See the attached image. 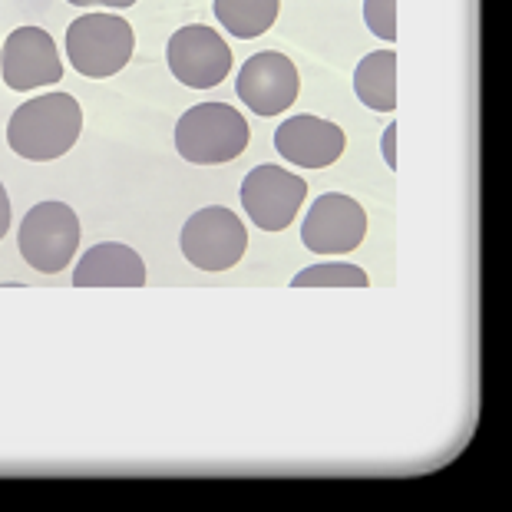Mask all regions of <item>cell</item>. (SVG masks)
<instances>
[{"mask_svg":"<svg viewBox=\"0 0 512 512\" xmlns=\"http://www.w3.org/2000/svg\"><path fill=\"white\" fill-rule=\"evenodd\" d=\"M308 182L281 166H255L242 182V205L261 232H285L301 212Z\"/></svg>","mask_w":512,"mask_h":512,"instance_id":"cell-7","label":"cell"},{"mask_svg":"<svg viewBox=\"0 0 512 512\" xmlns=\"http://www.w3.org/2000/svg\"><path fill=\"white\" fill-rule=\"evenodd\" d=\"M394 136H397V126L390 123L384 129V159H387V169H397V156H394Z\"/></svg>","mask_w":512,"mask_h":512,"instance_id":"cell-18","label":"cell"},{"mask_svg":"<svg viewBox=\"0 0 512 512\" xmlns=\"http://www.w3.org/2000/svg\"><path fill=\"white\" fill-rule=\"evenodd\" d=\"M136 34L116 14H83L67 27V57L90 80H110L133 60Z\"/></svg>","mask_w":512,"mask_h":512,"instance_id":"cell-3","label":"cell"},{"mask_svg":"<svg viewBox=\"0 0 512 512\" xmlns=\"http://www.w3.org/2000/svg\"><path fill=\"white\" fill-rule=\"evenodd\" d=\"M367 235V212L351 195H318L301 225V242L314 255H347L361 248Z\"/></svg>","mask_w":512,"mask_h":512,"instance_id":"cell-8","label":"cell"},{"mask_svg":"<svg viewBox=\"0 0 512 512\" xmlns=\"http://www.w3.org/2000/svg\"><path fill=\"white\" fill-rule=\"evenodd\" d=\"M83 133V106L70 93H47L17 106L7 123V146L20 159L53 162L76 146Z\"/></svg>","mask_w":512,"mask_h":512,"instance_id":"cell-1","label":"cell"},{"mask_svg":"<svg viewBox=\"0 0 512 512\" xmlns=\"http://www.w3.org/2000/svg\"><path fill=\"white\" fill-rule=\"evenodd\" d=\"M76 288H143L146 265L139 252L119 242H100L90 252L80 255V265L73 268Z\"/></svg>","mask_w":512,"mask_h":512,"instance_id":"cell-12","label":"cell"},{"mask_svg":"<svg viewBox=\"0 0 512 512\" xmlns=\"http://www.w3.org/2000/svg\"><path fill=\"white\" fill-rule=\"evenodd\" d=\"M80 219L67 202H40L20 222V255L40 275H60L80 248Z\"/></svg>","mask_w":512,"mask_h":512,"instance_id":"cell-4","label":"cell"},{"mask_svg":"<svg viewBox=\"0 0 512 512\" xmlns=\"http://www.w3.org/2000/svg\"><path fill=\"white\" fill-rule=\"evenodd\" d=\"M252 129L245 116L228 103H199L176 123V149L195 166H222L248 149Z\"/></svg>","mask_w":512,"mask_h":512,"instance_id":"cell-2","label":"cell"},{"mask_svg":"<svg viewBox=\"0 0 512 512\" xmlns=\"http://www.w3.org/2000/svg\"><path fill=\"white\" fill-rule=\"evenodd\" d=\"M364 20L374 37L397 40V0H364Z\"/></svg>","mask_w":512,"mask_h":512,"instance_id":"cell-16","label":"cell"},{"mask_svg":"<svg viewBox=\"0 0 512 512\" xmlns=\"http://www.w3.org/2000/svg\"><path fill=\"white\" fill-rule=\"evenodd\" d=\"M0 76L17 93L63 80V60L57 53V43L40 27H17L0 47Z\"/></svg>","mask_w":512,"mask_h":512,"instance_id":"cell-10","label":"cell"},{"mask_svg":"<svg viewBox=\"0 0 512 512\" xmlns=\"http://www.w3.org/2000/svg\"><path fill=\"white\" fill-rule=\"evenodd\" d=\"M354 93L367 110L394 113L397 110V53L394 50L367 53L354 70Z\"/></svg>","mask_w":512,"mask_h":512,"instance_id":"cell-13","label":"cell"},{"mask_svg":"<svg viewBox=\"0 0 512 512\" xmlns=\"http://www.w3.org/2000/svg\"><path fill=\"white\" fill-rule=\"evenodd\" d=\"M370 278L364 268L347 265V261H324L311 265L291 278V288H367Z\"/></svg>","mask_w":512,"mask_h":512,"instance_id":"cell-15","label":"cell"},{"mask_svg":"<svg viewBox=\"0 0 512 512\" xmlns=\"http://www.w3.org/2000/svg\"><path fill=\"white\" fill-rule=\"evenodd\" d=\"M166 60L172 76L189 90H212L232 70V50L219 37V30L192 24L169 37Z\"/></svg>","mask_w":512,"mask_h":512,"instance_id":"cell-6","label":"cell"},{"mask_svg":"<svg viewBox=\"0 0 512 512\" xmlns=\"http://www.w3.org/2000/svg\"><path fill=\"white\" fill-rule=\"evenodd\" d=\"M278 7L281 0H215V17L232 37L255 40L275 27Z\"/></svg>","mask_w":512,"mask_h":512,"instance_id":"cell-14","label":"cell"},{"mask_svg":"<svg viewBox=\"0 0 512 512\" xmlns=\"http://www.w3.org/2000/svg\"><path fill=\"white\" fill-rule=\"evenodd\" d=\"M347 136L341 126L311 113L291 116L275 129V149L281 159L301 169H328L344 156Z\"/></svg>","mask_w":512,"mask_h":512,"instance_id":"cell-11","label":"cell"},{"mask_svg":"<svg viewBox=\"0 0 512 512\" xmlns=\"http://www.w3.org/2000/svg\"><path fill=\"white\" fill-rule=\"evenodd\" d=\"M73 7H106V10H123V7H133L136 0H67Z\"/></svg>","mask_w":512,"mask_h":512,"instance_id":"cell-17","label":"cell"},{"mask_svg":"<svg viewBox=\"0 0 512 512\" xmlns=\"http://www.w3.org/2000/svg\"><path fill=\"white\" fill-rule=\"evenodd\" d=\"M179 248L189 265L202 271H228L242 261L248 248V232L242 219L225 209V205H209L199 209L192 219H185Z\"/></svg>","mask_w":512,"mask_h":512,"instance_id":"cell-5","label":"cell"},{"mask_svg":"<svg viewBox=\"0 0 512 512\" xmlns=\"http://www.w3.org/2000/svg\"><path fill=\"white\" fill-rule=\"evenodd\" d=\"M301 90L298 80V67L291 63V57L278 50H261L252 53L242 70H238L235 80V93L248 110L258 116H278L285 113L288 106H294Z\"/></svg>","mask_w":512,"mask_h":512,"instance_id":"cell-9","label":"cell"},{"mask_svg":"<svg viewBox=\"0 0 512 512\" xmlns=\"http://www.w3.org/2000/svg\"><path fill=\"white\" fill-rule=\"evenodd\" d=\"M7 228H10V195L4 189V182H0V238L7 235Z\"/></svg>","mask_w":512,"mask_h":512,"instance_id":"cell-19","label":"cell"}]
</instances>
